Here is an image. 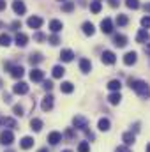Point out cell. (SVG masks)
<instances>
[{"instance_id": "c3c4849f", "label": "cell", "mask_w": 150, "mask_h": 152, "mask_svg": "<svg viewBox=\"0 0 150 152\" xmlns=\"http://www.w3.org/2000/svg\"><path fill=\"white\" fill-rule=\"evenodd\" d=\"M145 51H147V55H150V42L147 44V48H145Z\"/></svg>"}, {"instance_id": "f5cc1de1", "label": "cell", "mask_w": 150, "mask_h": 152, "mask_svg": "<svg viewBox=\"0 0 150 152\" xmlns=\"http://www.w3.org/2000/svg\"><path fill=\"white\" fill-rule=\"evenodd\" d=\"M64 152H73V151H64Z\"/></svg>"}, {"instance_id": "d590c367", "label": "cell", "mask_w": 150, "mask_h": 152, "mask_svg": "<svg viewBox=\"0 0 150 152\" xmlns=\"http://www.w3.org/2000/svg\"><path fill=\"white\" fill-rule=\"evenodd\" d=\"M78 152H90V145H88L87 142H81V143L78 145Z\"/></svg>"}, {"instance_id": "681fc988", "label": "cell", "mask_w": 150, "mask_h": 152, "mask_svg": "<svg viewBox=\"0 0 150 152\" xmlns=\"http://www.w3.org/2000/svg\"><path fill=\"white\" fill-rule=\"evenodd\" d=\"M37 152H48V149H41V151H37Z\"/></svg>"}, {"instance_id": "5bb4252c", "label": "cell", "mask_w": 150, "mask_h": 152, "mask_svg": "<svg viewBox=\"0 0 150 152\" xmlns=\"http://www.w3.org/2000/svg\"><path fill=\"white\" fill-rule=\"evenodd\" d=\"M113 44H115V46H118V48H124V46L127 44V37H125V36H122V34H117V36L113 37Z\"/></svg>"}, {"instance_id": "83f0119b", "label": "cell", "mask_w": 150, "mask_h": 152, "mask_svg": "<svg viewBox=\"0 0 150 152\" xmlns=\"http://www.w3.org/2000/svg\"><path fill=\"white\" fill-rule=\"evenodd\" d=\"M64 73H66V69H64L62 66H55V67H53V71H51L53 78H62V76H64Z\"/></svg>"}, {"instance_id": "ac0fdd59", "label": "cell", "mask_w": 150, "mask_h": 152, "mask_svg": "<svg viewBox=\"0 0 150 152\" xmlns=\"http://www.w3.org/2000/svg\"><path fill=\"white\" fill-rule=\"evenodd\" d=\"M79 69H81L83 73H90V69H92V62H90L88 58H81V60H79Z\"/></svg>"}, {"instance_id": "4fadbf2b", "label": "cell", "mask_w": 150, "mask_h": 152, "mask_svg": "<svg viewBox=\"0 0 150 152\" xmlns=\"http://www.w3.org/2000/svg\"><path fill=\"white\" fill-rule=\"evenodd\" d=\"M48 142H50L51 145H57V143H60V142H62V134H60L58 131H53V133H50Z\"/></svg>"}, {"instance_id": "74e56055", "label": "cell", "mask_w": 150, "mask_h": 152, "mask_svg": "<svg viewBox=\"0 0 150 152\" xmlns=\"http://www.w3.org/2000/svg\"><path fill=\"white\" fill-rule=\"evenodd\" d=\"M141 27L143 28H150V16H143L141 18Z\"/></svg>"}, {"instance_id": "9c48e42d", "label": "cell", "mask_w": 150, "mask_h": 152, "mask_svg": "<svg viewBox=\"0 0 150 152\" xmlns=\"http://www.w3.org/2000/svg\"><path fill=\"white\" fill-rule=\"evenodd\" d=\"M27 25H28L30 28H41V27H42V18H39V16H30V18L27 20Z\"/></svg>"}, {"instance_id": "7bdbcfd3", "label": "cell", "mask_w": 150, "mask_h": 152, "mask_svg": "<svg viewBox=\"0 0 150 152\" xmlns=\"http://www.w3.org/2000/svg\"><path fill=\"white\" fill-rule=\"evenodd\" d=\"M42 87H44L46 90H51V87H53V83H51V81H44V85H42Z\"/></svg>"}, {"instance_id": "7dc6e473", "label": "cell", "mask_w": 150, "mask_h": 152, "mask_svg": "<svg viewBox=\"0 0 150 152\" xmlns=\"http://www.w3.org/2000/svg\"><path fill=\"white\" fill-rule=\"evenodd\" d=\"M145 11H147V12H150V2H149V4H145Z\"/></svg>"}, {"instance_id": "8d00e7d4", "label": "cell", "mask_w": 150, "mask_h": 152, "mask_svg": "<svg viewBox=\"0 0 150 152\" xmlns=\"http://www.w3.org/2000/svg\"><path fill=\"white\" fill-rule=\"evenodd\" d=\"M12 112H14L16 117H21V115H23V108H21L20 104H14V106H12Z\"/></svg>"}, {"instance_id": "816d5d0a", "label": "cell", "mask_w": 150, "mask_h": 152, "mask_svg": "<svg viewBox=\"0 0 150 152\" xmlns=\"http://www.w3.org/2000/svg\"><path fill=\"white\" fill-rule=\"evenodd\" d=\"M2 27H4V23H2V21H0V28H2Z\"/></svg>"}, {"instance_id": "bcb514c9", "label": "cell", "mask_w": 150, "mask_h": 152, "mask_svg": "<svg viewBox=\"0 0 150 152\" xmlns=\"http://www.w3.org/2000/svg\"><path fill=\"white\" fill-rule=\"evenodd\" d=\"M5 9V0H0V11H4Z\"/></svg>"}, {"instance_id": "5b68a950", "label": "cell", "mask_w": 150, "mask_h": 152, "mask_svg": "<svg viewBox=\"0 0 150 152\" xmlns=\"http://www.w3.org/2000/svg\"><path fill=\"white\" fill-rule=\"evenodd\" d=\"M12 11L16 12V14H25L27 12V7H25V4H23V0H14L12 2Z\"/></svg>"}, {"instance_id": "3957f363", "label": "cell", "mask_w": 150, "mask_h": 152, "mask_svg": "<svg viewBox=\"0 0 150 152\" xmlns=\"http://www.w3.org/2000/svg\"><path fill=\"white\" fill-rule=\"evenodd\" d=\"M12 142H14V134H12V131L5 129V131L0 133V143H2V145H11Z\"/></svg>"}, {"instance_id": "44dd1931", "label": "cell", "mask_w": 150, "mask_h": 152, "mask_svg": "<svg viewBox=\"0 0 150 152\" xmlns=\"http://www.w3.org/2000/svg\"><path fill=\"white\" fill-rule=\"evenodd\" d=\"M30 129L36 131V133L41 131V129H42V120H41V118H32V120H30Z\"/></svg>"}, {"instance_id": "52a82bcc", "label": "cell", "mask_w": 150, "mask_h": 152, "mask_svg": "<svg viewBox=\"0 0 150 152\" xmlns=\"http://www.w3.org/2000/svg\"><path fill=\"white\" fill-rule=\"evenodd\" d=\"M136 41L140 42V44H143V42H147V41H150V34L147 28H140L138 30V34H136Z\"/></svg>"}, {"instance_id": "2e32d148", "label": "cell", "mask_w": 150, "mask_h": 152, "mask_svg": "<svg viewBox=\"0 0 150 152\" xmlns=\"http://www.w3.org/2000/svg\"><path fill=\"white\" fill-rule=\"evenodd\" d=\"M81 28H83V34H85V36H94V34H95V27H94L90 21H85Z\"/></svg>"}, {"instance_id": "8992f818", "label": "cell", "mask_w": 150, "mask_h": 152, "mask_svg": "<svg viewBox=\"0 0 150 152\" xmlns=\"http://www.w3.org/2000/svg\"><path fill=\"white\" fill-rule=\"evenodd\" d=\"M101 30H103V34H111V32H113L111 18H104V20L101 21Z\"/></svg>"}, {"instance_id": "6f0895ef", "label": "cell", "mask_w": 150, "mask_h": 152, "mask_svg": "<svg viewBox=\"0 0 150 152\" xmlns=\"http://www.w3.org/2000/svg\"><path fill=\"white\" fill-rule=\"evenodd\" d=\"M0 122H2V118H0Z\"/></svg>"}, {"instance_id": "d6a6232c", "label": "cell", "mask_w": 150, "mask_h": 152, "mask_svg": "<svg viewBox=\"0 0 150 152\" xmlns=\"http://www.w3.org/2000/svg\"><path fill=\"white\" fill-rule=\"evenodd\" d=\"M41 60H42V55H41V53H32V55H30V64H32V66H34V64H39Z\"/></svg>"}, {"instance_id": "f1b7e54d", "label": "cell", "mask_w": 150, "mask_h": 152, "mask_svg": "<svg viewBox=\"0 0 150 152\" xmlns=\"http://www.w3.org/2000/svg\"><path fill=\"white\" fill-rule=\"evenodd\" d=\"M127 23H129V18H127L125 14H118V16H117V25H118V27H125Z\"/></svg>"}, {"instance_id": "4dcf8cb0", "label": "cell", "mask_w": 150, "mask_h": 152, "mask_svg": "<svg viewBox=\"0 0 150 152\" xmlns=\"http://www.w3.org/2000/svg\"><path fill=\"white\" fill-rule=\"evenodd\" d=\"M73 9H74V2L67 0V2H64V4H62V11H64V12H71Z\"/></svg>"}, {"instance_id": "d4e9b609", "label": "cell", "mask_w": 150, "mask_h": 152, "mask_svg": "<svg viewBox=\"0 0 150 152\" xmlns=\"http://www.w3.org/2000/svg\"><path fill=\"white\" fill-rule=\"evenodd\" d=\"M101 0H92V4H90V11L94 12V14H99L101 12Z\"/></svg>"}, {"instance_id": "9f6ffc18", "label": "cell", "mask_w": 150, "mask_h": 152, "mask_svg": "<svg viewBox=\"0 0 150 152\" xmlns=\"http://www.w3.org/2000/svg\"><path fill=\"white\" fill-rule=\"evenodd\" d=\"M7 152H12V151H7Z\"/></svg>"}, {"instance_id": "30bf717a", "label": "cell", "mask_w": 150, "mask_h": 152, "mask_svg": "<svg viewBox=\"0 0 150 152\" xmlns=\"http://www.w3.org/2000/svg\"><path fill=\"white\" fill-rule=\"evenodd\" d=\"M136 58H138L136 51H129V53L124 55V64L125 66H133V64H136Z\"/></svg>"}, {"instance_id": "f907efd6", "label": "cell", "mask_w": 150, "mask_h": 152, "mask_svg": "<svg viewBox=\"0 0 150 152\" xmlns=\"http://www.w3.org/2000/svg\"><path fill=\"white\" fill-rule=\"evenodd\" d=\"M147 152H150V143H149V145H147Z\"/></svg>"}, {"instance_id": "b9f144b4", "label": "cell", "mask_w": 150, "mask_h": 152, "mask_svg": "<svg viewBox=\"0 0 150 152\" xmlns=\"http://www.w3.org/2000/svg\"><path fill=\"white\" fill-rule=\"evenodd\" d=\"M11 27H12V30H18V28H21V23H20V21H14Z\"/></svg>"}, {"instance_id": "e0dca14e", "label": "cell", "mask_w": 150, "mask_h": 152, "mask_svg": "<svg viewBox=\"0 0 150 152\" xmlns=\"http://www.w3.org/2000/svg\"><path fill=\"white\" fill-rule=\"evenodd\" d=\"M30 80L32 81H42L44 80V73L41 69H32L30 71Z\"/></svg>"}, {"instance_id": "4316f807", "label": "cell", "mask_w": 150, "mask_h": 152, "mask_svg": "<svg viewBox=\"0 0 150 152\" xmlns=\"http://www.w3.org/2000/svg\"><path fill=\"white\" fill-rule=\"evenodd\" d=\"M120 87H122V83H120L118 80H111V81L108 83V88H110L111 92H120Z\"/></svg>"}, {"instance_id": "ab89813d", "label": "cell", "mask_w": 150, "mask_h": 152, "mask_svg": "<svg viewBox=\"0 0 150 152\" xmlns=\"http://www.w3.org/2000/svg\"><path fill=\"white\" fill-rule=\"evenodd\" d=\"M34 39H36V41H39V42H41V41H44V36H42V34H41V32H37V34H34Z\"/></svg>"}, {"instance_id": "7a4b0ae2", "label": "cell", "mask_w": 150, "mask_h": 152, "mask_svg": "<svg viewBox=\"0 0 150 152\" xmlns=\"http://www.w3.org/2000/svg\"><path fill=\"white\" fill-rule=\"evenodd\" d=\"M73 126L78 127V129H81V131H87V127H88V120H87L85 117H81V115H76L74 118H73Z\"/></svg>"}, {"instance_id": "7402d4cb", "label": "cell", "mask_w": 150, "mask_h": 152, "mask_svg": "<svg viewBox=\"0 0 150 152\" xmlns=\"http://www.w3.org/2000/svg\"><path fill=\"white\" fill-rule=\"evenodd\" d=\"M60 90H62L64 94H71V92L74 90V85H73L71 81H64V83L60 85Z\"/></svg>"}, {"instance_id": "e575fe53", "label": "cell", "mask_w": 150, "mask_h": 152, "mask_svg": "<svg viewBox=\"0 0 150 152\" xmlns=\"http://www.w3.org/2000/svg\"><path fill=\"white\" fill-rule=\"evenodd\" d=\"M125 5L129 9H138L140 7V0H125Z\"/></svg>"}, {"instance_id": "60d3db41", "label": "cell", "mask_w": 150, "mask_h": 152, "mask_svg": "<svg viewBox=\"0 0 150 152\" xmlns=\"http://www.w3.org/2000/svg\"><path fill=\"white\" fill-rule=\"evenodd\" d=\"M115 152H131V151H129V147H127V145H122V147H118Z\"/></svg>"}, {"instance_id": "603a6c76", "label": "cell", "mask_w": 150, "mask_h": 152, "mask_svg": "<svg viewBox=\"0 0 150 152\" xmlns=\"http://www.w3.org/2000/svg\"><path fill=\"white\" fill-rule=\"evenodd\" d=\"M11 75H12V78H21V76L25 75V69H23L21 66H14V67L11 69Z\"/></svg>"}, {"instance_id": "277c9868", "label": "cell", "mask_w": 150, "mask_h": 152, "mask_svg": "<svg viewBox=\"0 0 150 152\" xmlns=\"http://www.w3.org/2000/svg\"><path fill=\"white\" fill-rule=\"evenodd\" d=\"M101 60H103V64H106V66H113V64L117 62V57H115L113 51H104V53L101 55Z\"/></svg>"}, {"instance_id": "f546056e", "label": "cell", "mask_w": 150, "mask_h": 152, "mask_svg": "<svg viewBox=\"0 0 150 152\" xmlns=\"http://www.w3.org/2000/svg\"><path fill=\"white\" fill-rule=\"evenodd\" d=\"M110 126H111V122L108 118H101L99 120V129L101 131H110Z\"/></svg>"}, {"instance_id": "f35d334b", "label": "cell", "mask_w": 150, "mask_h": 152, "mask_svg": "<svg viewBox=\"0 0 150 152\" xmlns=\"http://www.w3.org/2000/svg\"><path fill=\"white\" fill-rule=\"evenodd\" d=\"M50 42H51V44H53V46H57V44H58V42H60V39H58V36H55V34H53V36H51V37H50Z\"/></svg>"}, {"instance_id": "cb8c5ba5", "label": "cell", "mask_w": 150, "mask_h": 152, "mask_svg": "<svg viewBox=\"0 0 150 152\" xmlns=\"http://www.w3.org/2000/svg\"><path fill=\"white\" fill-rule=\"evenodd\" d=\"M108 101H110V104H118L120 101H122V96H120V92H113L108 96Z\"/></svg>"}, {"instance_id": "ee69618b", "label": "cell", "mask_w": 150, "mask_h": 152, "mask_svg": "<svg viewBox=\"0 0 150 152\" xmlns=\"http://www.w3.org/2000/svg\"><path fill=\"white\" fill-rule=\"evenodd\" d=\"M108 4H110L111 7H118V0H108Z\"/></svg>"}, {"instance_id": "d6986e66", "label": "cell", "mask_w": 150, "mask_h": 152, "mask_svg": "<svg viewBox=\"0 0 150 152\" xmlns=\"http://www.w3.org/2000/svg\"><path fill=\"white\" fill-rule=\"evenodd\" d=\"M60 58H62V62H71V60L74 58V53H73L71 50H62Z\"/></svg>"}, {"instance_id": "11a10c76", "label": "cell", "mask_w": 150, "mask_h": 152, "mask_svg": "<svg viewBox=\"0 0 150 152\" xmlns=\"http://www.w3.org/2000/svg\"><path fill=\"white\" fill-rule=\"evenodd\" d=\"M58 2H64V0H58Z\"/></svg>"}, {"instance_id": "db71d44e", "label": "cell", "mask_w": 150, "mask_h": 152, "mask_svg": "<svg viewBox=\"0 0 150 152\" xmlns=\"http://www.w3.org/2000/svg\"><path fill=\"white\" fill-rule=\"evenodd\" d=\"M0 87H2V80H0Z\"/></svg>"}, {"instance_id": "1f68e13d", "label": "cell", "mask_w": 150, "mask_h": 152, "mask_svg": "<svg viewBox=\"0 0 150 152\" xmlns=\"http://www.w3.org/2000/svg\"><path fill=\"white\" fill-rule=\"evenodd\" d=\"M11 44V36H7V34H0V46H9Z\"/></svg>"}, {"instance_id": "836d02e7", "label": "cell", "mask_w": 150, "mask_h": 152, "mask_svg": "<svg viewBox=\"0 0 150 152\" xmlns=\"http://www.w3.org/2000/svg\"><path fill=\"white\" fill-rule=\"evenodd\" d=\"M2 124H4V126H7V127H16V122H14V118H11V117L2 118Z\"/></svg>"}, {"instance_id": "ba28073f", "label": "cell", "mask_w": 150, "mask_h": 152, "mask_svg": "<svg viewBox=\"0 0 150 152\" xmlns=\"http://www.w3.org/2000/svg\"><path fill=\"white\" fill-rule=\"evenodd\" d=\"M12 92H14V94L23 96V94H27V92H28V85H27L25 81H20V83H16V85L12 87Z\"/></svg>"}, {"instance_id": "8fae6325", "label": "cell", "mask_w": 150, "mask_h": 152, "mask_svg": "<svg viewBox=\"0 0 150 152\" xmlns=\"http://www.w3.org/2000/svg\"><path fill=\"white\" fill-rule=\"evenodd\" d=\"M41 108H42V112H50L53 108V96H46L41 103Z\"/></svg>"}, {"instance_id": "6da1fadb", "label": "cell", "mask_w": 150, "mask_h": 152, "mask_svg": "<svg viewBox=\"0 0 150 152\" xmlns=\"http://www.w3.org/2000/svg\"><path fill=\"white\" fill-rule=\"evenodd\" d=\"M129 87L140 96V97H150V87L147 81H141V80H133L129 78Z\"/></svg>"}, {"instance_id": "484cf974", "label": "cell", "mask_w": 150, "mask_h": 152, "mask_svg": "<svg viewBox=\"0 0 150 152\" xmlns=\"http://www.w3.org/2000/svg\"><path fill=\"white\" fill-rule=\"evenodd\" d=\"M20 145H21V149H25V151H27V149H30V147L34 145V138H30V136H25V138L21 140V143H20Z\"/></svg>"}, {"instance_id": "7c38bea8", "label": "cell", "mask_w": 150, "mask_h": 152, "mask_svg": "<svg viewBox=\"0 0 150 152\" xmlns=\"http://www.w3.org/2000/svg\"><path fill=\"white\" fill-rule=\"evenodd\" d=\"M14 41H16V44H18L20 48H23V46H27V42H28V36L23 34V32H18Z\"/></svg>"}, {"instance_id": "9a60e30c", "label": "cell", "mask_w": 150, "mask_h": 152, "mask_svg": "<svg viewBox=\"0 0 150 152\" xmlns=\"http://www.w3.org/2000/svg\"><path fill=\"white\" fill-rule=\"evenodd\" d=\"M64 28V25H62V21H58V20H51L50 21V30L53 32V34H57V32H60Z\"/></svg>"}, {"instance_id": "f6af8a7d", "label": "cell", "mask_w": 150, "mask_h": 152, "mask_svg": "<svg viewBox=\"0 0 150 152\" xmlns=\"http://www.w3.org/2000/svg\"><path fill=\"white\" fill-rule=\"evenodd\" d=\"M4 101H5V103H11V96H9V94H5V96H4Z\"/></svg>"}, {"instance_id": "ffe728a7", "label": "cell", "mask_w": 150, "mask_h": 152, "mask_svg": "<svg viewBox=\"0 0 150 152\" xmlns=\"http://www.w3.org/2000/svg\"><path fill=\"white\" fill-rule=\"evenodd\" d=\"M134 140H136V136H134L133 133H124V134H122V142H124L127 147H129V145H133V143H134Z\"/></svg>"}]
</instances>
